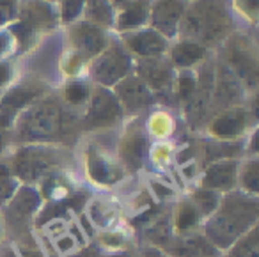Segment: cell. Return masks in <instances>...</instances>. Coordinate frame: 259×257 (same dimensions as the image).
Wrapping results in <instances>:
<instances>
[{
  "label": "cell",
  "instance_id": "d4e9b609",
  "mask_svg": "<svg viewBox=\"0 0 259 257\" xmlns=\"http://www.w3.org/2000/svg\"><path fill=\"white\" fill-rule=\"evenodd\" d=\"M195 89H197V82L192 75H181L178 78V96H180V100L188 101L194 96Z\"/></svg>",
  "mask_w": 259,
  "mask_h": 257
},
{
  "label": "cell",
  "instance_id": "6da1fadb",
  "mask_svg": "<svg viewBox=\"0 0 259 257\" xmlns=\"http://www.w3.org/2000/svg\"><path fill=\"white\" fill-rule=\"evenodd\" d=\"M183 39L215 47L231 34V16L224 0H194L187 6L180 29Z\"/></svg>",
  "mask_w": 259,
  "mask_h": 257
},
{
  "label": "cell",
  "instance_id": "277c9868",
  "mask_svg": "<svg viewBox=\"0 0 259 257\" xmlns=\"http://www.w3.org/2000/svg\"><path fill=\"white\" fill-rule=\"evenodd\" d=\"M128 71L130 57L119 45H110V48H105L93 66L94 80L101 85H114L121 82Z\"/></svg>",
  "mask_w": 259,
  "mask_h": 257
},
{
  "label": "cell",
  "instance_id": "7c38bea8",
  "mask_svg": "<svg viewBox=\"0 0 259 257\" xmlns=\"http://www.w3.org/2000/svg\"><path fill=\"white\" fill-rule=\"evenodd\" d=\"M146 23H149V0H130L114 18L115 29L121 32L142 29Z\"/></svg>",
  "mask_w": 259,
  "mask_h": 257
},
{
  "label": "cell",
  "instance_id": "484cf974",
  "mask_svg": "<svg viewBox=\"0 0 259 257\" xmlns=\"http://www.w3.org/2000/svg\"><path fill=\"white\" fill-rule=\"evenodd\" d=\"M195 222H197V213H195V209L187 206V204H183V206L180 207V211H178V217H176L178 229H181V231L190 229V227H194Z\"/></svg>",
  "mask_w": 259,
  "mask_h": 257
},
{
  "label": "cell",
  "instance_id": "5b68a950",
  "mask_svg": "<svg viewBox=\"0 0 259 257\" xmlns=\"http://www.w3.org/2000/svg\"><path fill=\"white\" fill-rule=\"evenodd\" d=\"M68 36L71 41V47L75 48V55L82 61L89 57H96L107 48V36H105L103 29L93 25V23H73L69 27Z\"/></svg>",
  "mask_w": 259,
  "mask_h": 257
},
{
  "label": "cell",
  "instance_id": "e0dca14e",
  "mask_svg": "<svg viewBox=\"0 0 259 257\" xmlns=\"http://www.w3.org/2000/svg\"><path fill=\"white\" fill-rule=\"evenodd\" d=\"M144 151H146V137L141 130H134L130 132L128 137L122 140L121 144V156L126 167L135 170L141 167L142 160H144Z\"/></svg>",
  "mask_w": 259,
  "mask_h": 257
},
{
  "label": "cell",
  "instance_id": "603a6c76",
  "mask_svg": "<svg viewBox=\"0 0 259 257\" xmlns=\"http://www.w3.org/2000/svg\"><path fill=\"white\" fill-rule=\"evenodd\" d=\"M64 98L71 105H82L89 100V87L83 83H69L64 91Z\"/></svg>",
  "mask_w": 259,
  "mask_h": 257
},
{
  "label": "cell",
  "instance_id": "836d02e7",
  "mask_svg": "<svg viewBox=\"0 0 259 257\" xmlns=\"http://www.w3.org/2000/svg\"><path fill=\"white\" fill-rule=\"evenodd\" d=\"M108 2H110V4H112V8H114L115 11H119V9H121V8H124V6L128 4L130 0H108Z\"/></svg>",
  "mask_w": 259,
  "mask_h": 257
},
{
  "label": "cell",
  "instance_id": "ab89813d",
  "mask_svg": "<svg viewBox=\"0 0 259 257\" xmlns=\"http://www.w3.org/2000/svg\"><path fill=\"white\" fill-rule=\"evenodd\" d=\"M121 257H124V255H121Z\"/></svg>",
  "mask_w": 259,
  "mask_h": 257
},
{
  "label": "cell",
  "instance_id": "8fae6325",
  "mask_svg": "<svg viewBox=\"0 0 259 257\" xmlns=\"http://www.w3.org/2000/svg\"><path fill=\"white\" fill-rule=\"evenodd\" d=\"M139 78L151 91H169L172 85V69L160 59H142L137 66Z\"/></svg>",
  "mask_w": 259,
  "mask_h": 257
},
{
  "label": "cell",
  "instance_id": "f35d334b",
  "mask_svg": "<svg viewBox=\"0 0 259 257\" xmlns=\"http://www.w3.org/2000/svg\"><path fill=\"white\" fill-rule=\"evenodd\" d=\"M47 2H50V0H47Z\"/></svg>",
  "mask_w": 259,
  "mask_h": 257
},
{
  "label": "cell",
  "instance_id": "d6986e66",
  "mask_svg": "<svg viewBox=\"0 0 259 257\" xmlns=\"http://www.w3.org/2000/svg\"><path fill=\"white\" fill-rule=\"evenodd\" d=\"M50 165V158L39 151H23L16 156V172L20 176L30 179L45 170Z\"/></svg>",
  "mask_w": 259,
  "mask_h": 257
},
{
  "label": "cell",
  "instance_id": "8d00e7d4",
  "mask_svg": "<svg viewBox=\"0 0 259 257\" xmlns=\"http://www.w3.org/2000/svg\"><path fill=\"white\" fill-rule=\"evenodd\" d=\"M187 2H194V0H187Z\"/></svg>",
  "mask_w": 259,
  "mask_h": 257
},
{
  "label": "cell",
  "instance_id": "74e56055",
  "mask_svg": "<svg viewBox=\"0 0 259 257\" xmlns=\"http://www.w3.org/2000/svg\"><path fill=\"white\" fill-rule=\"evenodd\" d=\"M151 257H160V255H151Z\"/></svg>",
  "mask_w": 259,
  "mask_h": 257
},
{
  "label": "cell",
  "instance_id": "cb8c5ba5",
  "mask_svg": "<svg viewBox=\"0 0 259 257\" xmlns=\"http://www.w3.org/2000/svg\"><path fill=\"white\" fill-rule=\"evenodd\" d=\"M234 8L241 16L248 20V22L255 23L257 20V9H259V0H234Z\"/></svg>",
  "mask_w": 259,
  "mask_h": 257
},
{
  "label": "cell",
  "instance_id": "44dd1931",
  "mask_svg": "<svg viewBox=\"0 0 259 257\" xmlns=\"http://www.w3.org/2000/svg\"><path fill=\"white\" fill-rule=\"evenodd\" d=\"M176 252L180 255H190V257H202V255H213V250L202 238H192L185 239L183 243L176 246Z\"/></svg>",
  "mask_w": 259,
  "mask_h": 257
},
{
  "label": "cell",
  "instance_id": "3957f363",
  "mask_svg": "<svg viewBox=\"0 0 259 257\" xmlns=\"http://www.w3.org/2000/svg\"><path fill=\"white\" fill-rule=\"evenodd\" d=\"M187 0H149V23L151 29L165 39L174 37L180 29L181 18L187 11Z\"/></svg>",
  "mask_w": 259,
  "mask_h": 257
},
{
  "label": "cell",
  "instance_id": "7a4b0ae2",
  "mask_svg": "<svg viewBox=\"0 0 259 257\" xmlns=\"http://www.w3.org/2000/svg\"><path fill=\"white\" fill-rule=\"evenodd\" d=\"M226 59L229 69L236 78H240L248 87H255L257 83V57L254 47L243 36H233L227 41Z\"/></svg>",
  "mask_w": 259,
  "mask_h": 257
},
{
  "label": "cell",
  "instance_id": "83f0119b",
  "mask_svg": "<svg viewBox=\"0 0 259 257\" xmlns=\"http://www.w3.org/2000/svg\"><path fill=\"white\" fill-rule=\"evenodd\" d=\"M195 202H197L199 209L202 213H211L217 207L219 199H217V195L213 192H197L195 193Z\"/></svg>",
  "mask_w": 259,
  "mask_h": 257
},
{
  "label": "cell",
  "instance_id": "d590c367",
  "mask_svg": "<svg viewBox=\"0 0 259 257\" xmlns=\"http://www.w3.org/2000/svg\"><path fill=\"white\" fill-rule=\"evenodd\" d=\"M2 146H4V142H2V137H0V151H2Z\"/></svg>",
  "mask_w": 259,
  "mask_h": 257
},
{
  "label": "cell",
  "instance_id": "d6a6232c",
  "mask_svg": "<svg viewBox=\"0 0 259 257\" xmlns=\"http://www.w3.org/2000/svg\"><path fill=\"white\" fill-rule=\"evenodd\" d=\"M9 75H11V69H9L8 64H0V85H4L9 80Z\"/></svg>",
  "mask_w": 259,
  "mask_h": 257
},
{
  "label": "cell",
  "instance_id": "52a82bcc",
  "mask_svg": "<svg viewBox=\"0 0 259 257\" xmlns=\"http://www.w3.org/2000/svg\"><path fill=\"white\" fill-rule=\"evenodd\" d=\"M122 43L132 54L142 59H160L167 52V39L151 27L137 29L122 36Z\"/></svg>",
  "mask_w": 259,
  "mask_h": 257
},
{
  "label": "cell",
  "instance_id": "8992f818",
  "mask_svg": "<svg viewBox=\"0 0 259 257\" xmlns=\"http://www.w3.org/2000/svg\"><path fill=\"white\" fill-rule=\"evenodd\" d=\"M16 16L32 32L54 29L59 22L57 11L47 0H18Z\"/></svg>",
  "mask_w": 259,
  "mask_h": 257
},
{
  "label": "cell",
  "instance_id": "e575fe53",
  "mask_svg": "<svg viewBox=\"0 0 259 257\" xmlns=\"http://www.w3.org/2000/svg\"><path fill=\"white\" fill-rule=\"evenodd\" d=\"M78 257H96V255H94V252H85V255H78Z\"/></svg>",
  "mask_w": 259,
  "mask_h": 257
},
{
  "label": "cell",
  "instance_id": "9c48e42d",
  "mask_svg": "<svg viewBox=\"0 0 259 257\" xmlns=\"http://www.w3.org/2000/svg\"><path fill=\"white\" fill-rule=\"evenodd\" d=\"M64 126L61 110L52 101L39 105L23 122V130L25 133H29V137H48Z\"/></svg>",
  "mask_w": 259,
  "mask_h": 257
},
{
  "label": "cell",
  "instance_id": "4dcf8cb0",
  "mask_svg": "<svg viewBox=\"0 0 259 257\" xmlns=\"http://www.w3.org/2000/svg\"><path fill=\"white\" fill-rule=\"evenodd\" d=\"M16 6H18V0H0V23L15 18Z\"/></svg>",
  "mask_w": 259,
  "mask_h": 257
},
{
  "label": "cell",
  "instance_id": "ac0fdd59",
  "mask_svg": "<svg viewBox=\"0 0 259 257\" xmlns=\"http://www.w3.org/2000/svg\"><path fill=\"white\" fill-rule=\"evenodd\" d=\"M83 16L87 23L105 29L114 25L115 9L108 0H85L83 2Z\"/></svg>",
  "mask_w": 259,
  "mask_h": 257
},
{
  "label": "cell",
  "instance_id": "f546056e",
  "mask_svg": "<svg viewBox=\"0 0 259 257\" xmlns=\"http://www.w3.org/2000/svg\"><path fill=\"white\" fill-rule=\"evenodd\" d=\"M243 185L247 186L248 190H252V192L257 190V163H255V161H250V163H247V167H245Z\"/></svg>",
  "mask_w": 259,
  "mask_h": 257
},
{
  "label": "cell",
  "instance_id": "1f68e13d",
  "mask_svg": "<svg viewBox=\"0 0 259 257\" xmlns=\"http://www.w3.org/2000/svg\"><path fill=\"white\" fill-rule=\"evenodd\" d=\"M4 168L6 167L0 165V200L4 199V195H8V190H9V178Z\"/></svg>",
  "mask_w": 259,
  "mask_h": 257
},
{
  "label": "cell",
  "instance_id": "ffe728a7",
  "mask_svg": "<svg viewBox=\"0 0 259 257\" xmlns=\"http://www.w3.org/2000/svg\"><path fill=\"white\" fill-rule=\"evenodd\" d=\"M234 172H236V165L231 161H224V163H217L206 172V185L213 186V188H229L234 181Z\"/></svg>",
  "mask_w": 259,
  "mask_h": 257
},
{
  "label": "cell",
  "instance_id": "9a60e30c",
  "mask_svg": "<svg viewBox=\"0 0 259 257\" xmlns=\"http://www.w3.org/2000/svg\"><path fill=\"white\" fill-rule=\"evenodd\" d=\"M45 93V87L41 83H22V85L15 87L13 91H9L0 103V112L2 114L11 115L15 110L29 105L32 100H36L37 96Z\"/></svg>",
  "mask_w": 259,
  "mask_h": 257
},
{
  "label": "cell",
  "instance_id": "5bb4252c",
  "mask_svg": "<svg viewBox=\"0 0 259 257\" xmlns=\"http://www.w3.org/2000/svg\"><path fill=\"white\" fill-rule=\"evenodd\" d=\"M241 87L238 83V78L233 75L229 68H222L219 75H215V82H213V98H215V105L222 108H231V105L240 98Z\"/></svg>",
  "mask_w": 259,
  "mask_h": 257
},
{
  "label": "cell",
  "instance_id": "ba28073f",
  "mask_svg": "<svg viewBox=\"0 0 259 257\" xmlns=\"http://www.w3.org/2000/svg\"><path fill=\"white\" fill-rule=\"evenodd\" d=\"M119 115H121V107L117 98L105 89L94 91L85 115L87 128H107L117 121Z\"/></svg>",
  "mask_w": 259,
  "mask_h": 257
},
{
  "label": "cell",
  "instance_id": "30bf717a",
  "mask_svg": "<svg viewBox=\"0 0 259 257\" xmlns=\"http://www.w3.org/2000/svg\"><path fill=\"white\" fill-rule=\"evenodd\" d=\"M115 94H117V101H121L128 110L134 112L142 110L155 101L153 93L139 76H124L121 82H117Z\"/></svg>",
  "mask_w": 259,
  "mask_h": 257
},
{
  "label": "cell",
  "instance_id": "4316f807",
  "mask_svg": "<svg viewBox=\"0 0 259 257\" xmlns=\"http://www.w3.org/2000/svg\"><path fill=\"white\" fill-rule=\"evenodd\" d=\"M233 257H257V241H255V232H252L245 241L234 250Z\"/></svg>",
  "mask_w": 259,
  "mask_h": 257
},
{
  "label": "cell",
  "instance_id": "7402d4cb",
  "mask_svg": "<svg viewBox=\"0 0 259 257\" xmlns=\"http://www.w3.org/2000/svg\"><path fill=\"white\" fill-rule=\"evenodd\" d=\"M85 0H59V18L62 23H75L78 16L83 13Z\"/></svg>",
  "mask_w": 259,
  "mask_h": 257
},
{
  "label": "cell",
  "instance_id": "2e32d148",
  "mask_svg": "<svg viewBox=\"0 0 259 257\" xmlns=\"http://www.w3.org/2000/svg\"><path fill=\"white\" fill-rule=\"evenodd\" d=\"M206 55H208V48H204L202 45L194 43L190 39H181L170 50V62L176 64L178 68H190L204 61Z\"/></svg>",
  "mask_w": 259,
  "mask_h": 257
},
{
  "label": "cell",
  "instance_id": "4fadbf2b",
  "mask_svg": "<svg viewBox=\"0 0 259 257\" xmlns=\"http://www.w3.org/2000/svg\"><path fill=\"white\" fill-rule=\"evenodd\" d=\"M247 126V112L241 108H227L211 121V133L219 139H233Z\"/></svg>",
  "mask_w": 259,
  "mask_h": 257
},
{
  "label": "cell",
  "instance_id": "f1b7e54d",
  "mask_svg": "<svg viewBox=\"0 0 259 257\" xmlns=\"http://www.w3.org/2000/svg\"><path fill=\"white\" fill-rule=\"evenodd\" d=\"M89 170H91V174H93V178L98 179V181H108V168H107V165H105V161L101 160V158L94 156V154L91 156Z\"/></svg>",
  "mask_w": 259,
  "mask_h": 257
}]
</instances>
